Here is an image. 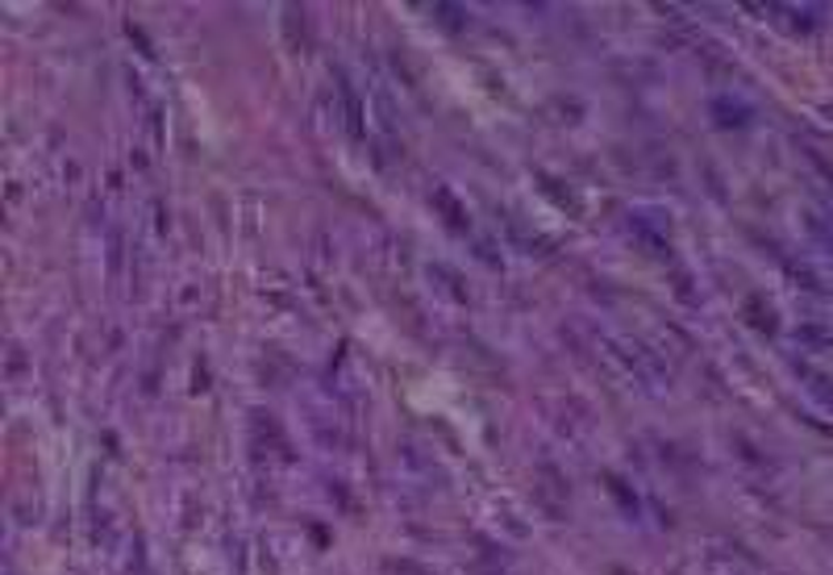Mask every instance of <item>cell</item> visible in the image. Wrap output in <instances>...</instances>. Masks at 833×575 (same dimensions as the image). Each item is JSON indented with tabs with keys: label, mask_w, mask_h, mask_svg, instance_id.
<instances>
[{
	"label": "cell",
	"mask_w": 833,
	"mask_h": 575,
	"mask_svg": "<svg viewBox=\"0 0 833 575\" xmlns=\"http://www.w3.org/2000/svg\"><path fill=\"white\" fill-rule=\"evenodd\" d=\"M809 388H813V393H821V400H825V405H833V384H825V376L809 371Z\"/></svg>",
	"instance_id": "cell-1"
}]
</instances>
